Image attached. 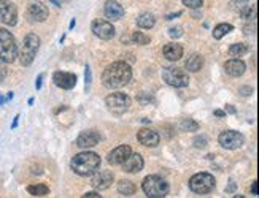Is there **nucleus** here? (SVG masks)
<instances>
[{
  "mask_svg": "<svg viewBox=\"0 0 259 198\" xmlns=\"http://www.w3.org/2000/svg\"><path fill=\"white\" fill-rule=\"evenodd\" d=\"M132 78V68L126 62H113L105 68L102 75V83L107 89H119L124 87Z\"/></svg>",
  "mask_w": 259,
  "mask_h": 198,
  "instance_id": "obj_1",
  "label": "nucleus"
},
{
  "mask_svg": "<svg viewBox=\"0 0 259 198\" xmlns=\"http://www.w3.org/2000/svg\"><path fill=\"white\" fill-rule=\"evenodd\" d=\"M72 170H74L78 176H91L100 166V157L95 152H82L77 154L72 158Z\"/></svg>",
  "mask_w": 259,
  "mask_h": 198,
  "instance_id": "obj_2",
  "label": "nucleus"
},
{
  "mask_svg": "<svg viewBox=\"0 0 259 198\" xmlns=\"http://www.w3.org/2000/svg\"><path fill=\"white\" fill-rule=\"evenodd\" d=\"M18 57V45L10 30L0 29V60L11 63Z\"/></svg>",
  "mask_w": 259,
  "mask_h": 198,
  "instance_id": "obj_3",
  "label": "nucleus"
},
{
  "mask_svg": "<svg viewBox=\"0 0 259 198\" xmlns=\"http://www.w3.org/2000/svg\"><path fill=\"white\" fill-rule=\"evenodd\" d=\"M142 189L150 198H164L169 192V184L166 179L153 174V176H147L143 179Z\"/></svg>",
  "mask_w": 259,
  "mask_h": 198,
  "instance_id": "obj_4",
  "label": "nucleus"
},
{
  "mask_svg": "<svg viewBox=\"0 0 259 198\" xmlns=\"http://www.w3.org/2000/svg\"><path fill=\"white\" fill-rule=\"evenodd\" d=\"M38 48H40V38L35 34H29L22 42V48L19 51V62L22 67H29L32 62H34L35 55L38 52Z\"/></svg>",
  "mask_w": 259,
  "mask_h": 198,
  "instance_id": "obj_5",
  "label": "nucleus"
},
{
  "mask_svg": "<svg viewBox=\"0 0 259 198\" xmlns=\"http://www.w3.org/2000/svg\"><path fill=\"white\" fill-rule=\"evenodd\" d=\"M189 189L196 194H208L215 189V178L210 173H197L189 179Z\"/></svg>",
  "mask_w": 259,
  "mask_h": 198,
  "instance_id": "obj_6",
  "label": "nucleus"
},
{
  "mask_svg": "<svg viewBox=\"0 0 259 198\" xmlns=\"http://www.w3.org/2000/svg\"><path fill=\"white\" fill-rule=\"evenodd\" d=\"M163 79L173 87H186L189 84V76L184 70L176 67H164L163 68Z\"/></svg>",
  "mask_w": 259,
  "mask_h": 198,
  "instance_id": "obj_7",
  "label": "nucleus"
},
{
  "mask_svg": "<svg viewBox=\"0 0 259 198\" xmlns=\"http://www.w3.org/2000/svg\"><path fill=\"white\" fill-rule=\"evenodd\" d=\"M105 103H107L108 109L113 114H123L131 106V99L127 97L123 92H115L110 94L107 99H105Z\"/></svg>",
  "mask_w": 259,
  "mask_h": 198,
  "instance_id": "obj_8",
  "label": "nucleus"
},
{
  "mask_svg": "<svg viewBox=\"0 0 259 198\" xmlns=\"http://www.w3.org/2000/svg\"><path fill=\"white\" fill-rule=\"evenodd\" d=\"M0 21L6 26H16L18 22V8L10 0H0Z\"/></svg>",
  "mask_w": 259,
  "mask_h": 198,
  "instance_id": "obj_9",
  "label": "nucleus"
},
{
  "mask_svg": "<svg viewBox=\"0 0 259 198\" xmlns=\"http://www.w3.org/2000/svg\"><path fill=\"white\" fill-rule=\"evenodd\" d=\"M218 141H220V145L224 148V149H239L242 145H244V135L236 132V130H226L223 132L220 137H218Z\"/></svg>",
  "mask_w": 259,
  "mask_h": 198,
  "instance_id": "obj_10",
  "label": "nucleus"
},
{
  "mask_svg": "<svg viewBox=\"0 0 259 198\" xmlns=\"http://www.w3.org/2000/svg\"><path fill=\"white\" fill-rule=\"evenodd\" d=\"M92 32L95 37H99L102 40H111L115 37V27L111 26V22L108 21H103V19H95L92 21V26H91Z\"/></svg>",
  "mask_w": 259,
  "mask_h": 198,
  "instance_id": "obj_11",
  "label": "nucleus"
},
{
  "mask_svg": "<svg viewBox=\"0 0 259 198\" xmlns=\"http://www.w3.org/2000/svg\"><path fill=\"white\" fill-rule=\"evenodd\" d=\"M100 141V133L97 130H85L78 135L77 138V146L82 149H89L99 145Z\"/></svg>",
  "mask_w": 259,
  "mask_h": 198,
  "instance_id": "obj_12",
  "label": "nucleus"
},
{
  "mask_svg": "<svg viewBox=\"0 0 259 198\" xmlns=\"http://www.w3.org/2000/svg\"><path fill=\"white\" fill-rule=\"evenodd\" d=\"M53 81L54 84L61 87V89H74L77 84V75L74 73H67V71H56L53 75Z\"/></svg>",
  "mask_w": 259,
  "mask_h": 198,
  "instance_id": "obj_13",
  "label": "nucleus"
},
{
  "mask_svg": "<svg viewBox=\"0 0 259 198\" xmlns=\"http://www.w3.org/2000/svg\"><path fill=\"white\" fill-rule=\"evenodd\" d=\"M48 8L42 2H32L27 6V16L35 22H43L48 18Z\"/></svg>",
  "mask_w": 259,
  "mask_h": 198,
  "instance_id": "obj_14",
  "label": "nucleus"
},
{
  "mask_svg": "<svg viewBox=\"0 0 259 198\" xmlns=\"http://www.w3.org/2000/svg\"><path fill=\"white\" fill-rule=\"evenodd\" d=\"M137 140L140 141V145L147 146V148H156L161 141L159 133L155 130H150V129H142L139 133H137Z\"/></svg>",
  "mask_w": 259,
  "mask_h": 198,
  "instance_id": "obj_15",
  "label": "nucleus"
},
{
  "mask_svg": "<svg viewBox=\"0 0 259 198\" xmlns=\"http://www.w3.org/2000/svg\"><path fill=\"white\" fill-rule=\"evenodd\" d=\"M121 165H123V170L126 173H139V171L143 170L145 162H143V157L140 154H132L131 152V155H129Z\"/></svg>",
  "mask_w": 259,
  "mask_h": 198,
  "instance_id": "obj_16",
  "label": "nucleus"
},
{
  "mask_svg": "<svg viewBox=\"0 0 259 198\" xmlns=\"http://www.w3.org/2000/svg\"><path fill=\"white\" fill-rule=\"evenodd\" d=\"M111 182H113V173L110 170H103V171L95 174V176L92 178V181H91V184L97 190H105V189H108L111 186Z\"/></svg>",
  "mask_w": 259,
  "mask_h": 198,
  "instance_id": "obj_17",
  "label": "nucleus"
},
{
  "mask_svg": "<svg viewBox=\"0 0 259 198\" xmlns=\"http://www.w3.org/2000/svg\"><path fill=\"white\" fill-rule=\"evenodd\" d=\"M103 13L110 21H119L124 16V8L116 0H107V3L103 6Z\"/></svg>",
  "mask_w": 259,
  "mask_h": 198,
  "instance_id": "obj_18",
  "label": "nucleus"
},
{
  "mask_svg": "<svg viewBox=\"0 0 259 198\" xmlns=\"http://www.w3.org/2000/svg\"><path fill=\"white\" fill-rule=\"evenodd\" d=\"M131 152H132L131 146H127V145L118 146L116 149H113L111 152L108 154V163H111V165H121L129 155H131Z\"/></svg>",
  "mask_w": 259,
  "mask_h": 198,
  "instance_id": "obj_19",
  "label": "nucleus"
},
{
  "mask_svg": "<svg viewBox=\"0 0 259 198\" xmlns=\"http://www.w3.org/2000/svg\"><path fill=\"white\" fill-rule=\"evenodd\" d=\"M224 70H226V73H228L229 76H234V78H237V76H242L245 73V70H247V67H245V63L242 62L240 59H231V60H228L224 63Z\"/></svg>",
  "mask_w": 259,
  "mask_h": 198,
  "instance_id": "obj_20",
  "label": "nucleus"
},
{
  "mask_svg": "<svg viewBox=\"0 0 259 198\" xmlns=\"http://www.w3.org/2000/svg\"><path fill=\"white\" fill-rule=\"evenodd\" d=\"M163 52H164V57L167 60H172V62L180 60L181 55H183V46L180 43H167L164 46Z\"/></svg>",
  "mask_w": 259,
  "mask_h": 198,
  "instance_id": "obj_21",
  "label": "nucleus"
},
{
  "mask_svg": "<svg viewBox=\"0 0 259 198\" xmlns=\"http://www.w3.org/2000/svg\"><path fill=\"white\" fill-rule=\"evenodd\" d=\"M202 67H204V57L197 52L189 55L188 60H186V68H188V71H199Z\"/></svg>",
  "mask_w": 259,
  "mask_h": 198,
  "instance_id": "obj_22",
  "label": "nucleus"
},
{
  "mask_svg": "<svg viewBox=\"0 0 259 198\" xmlns=\"http://www.w3.org/2000/svg\"><path fill=\"white\" fill-rule=\"evenodd\" d=\"M156 24V18L151 13H142L139 18H137V26L140 29H151L155 27Z\"/></svg>",
  "mask_w": 259,
  "mask_h": 198,
  "instance_id": "obj_23",
  "label": "nucleus"
},
{
  "mask_svg": "<svg viewBox=\"0 0 259 198\" xmlns=\"http://www.w3.org/2000/svg\"><path fill=\"white\" fill-rule=\"evenodd\" d=\"M118 192L126 195V197H131L137 192V187L131 181H119L118 182Z\"/></svg>",
  "mask_w": 259,
  "mask_h": 198,
  "instance_id": "obj_24",
  "label": "nucleus"
},
{
  "mask_svg": "<svg viewBox=\"0 0 259 198\" xmlns=\"http://www.w3.org/2000/svg\"><path fill=\"white\" fill-rule=\"evenodd\" d=\"M250 52V46L245 43H234L229 48V54L234 57H240V55H247Z\"/></svg>",
  "mask_w": 259,
  "mask_h": 198,
  "instance_id": "obj_25",
  "label": "nucleus"
},
{
  "mask_svg": "<svg viewBox=\"0 0 259 198\" xmlns=\"http://www.w3.org/2000/svg\"><path fill=\"white\" fill-rule=\"evenodd\" d=\"M27 192L34 197H45L50 194V189L45 184H34V186H27Z\"/></svg>",
  "mask_w": 259,
  "mask_h": 198,
  "instance_id": "obj_26",
  "label": "nucleus"
},
{
  "mask_svg": "<svg viewBox=\"0 0 259 198\" xmlns=\"http://www.w3.org/2000/svg\"><path fill=\"white\" fill-rule=\"evenodd\" d=\"M232 29H234V27L231 26V24H218V26L213 29V38L221 40L224 35H228Z\"/></svg>",
  "mask_w": 259,
  "mask_h": 198,
  "instance_id": "obj_27",
  "label": "nucleus"
},
{
  "mask_svg": "<svg viewBox=\"0 0 259 198\" xmlns=\"http://www.w3.org/2000/svg\"><path fill=\"white\" fill-rule=\"evenodd\" d=\"M180 129L183 132H197L199 124L194 121V119H183L181 124H180Z\"/></svg>",
  "mask_w": 259,
  "mask_h": 198,
  "instance_id": "obj_28",
  "label": "nucleus"
},
{
  "mask_svg": "<svg viewBox=\"0 0 259 198\" xmlns=\"http://www.w3.org/2000/svg\"><path fill=\"white\" fill-rule=\"evenodd\" d=\"M229 5H231V10L232 11H236V13L240 14L250 5V0H231Z\"/></svg>",
  "mask_w": 259,
  "mask_h": 198,
  "instance_id": "obj_29",
  "label": "nucleus"
},
{
  "mask_svg": "<svg viewBox=\"0 0 259 198\" xmlns=\"http://www.w3.org/2000/svg\"><path fill=\"white\" fill-rule=\"evenodd\" d=\"M132 42L139 43V45H148L151 40H150L148 35L142 34V32H134V34H132Z\"/></svg>",
  "mask_w": 259,
  "mask_h": 198,
  "instance_id": "obj_30",
  "label": "nucleus"
},
{
  "mask_svg": "<svg viewBox=\"0 0 259 198\" xmlns=\"http://www.w3.org/2000/svg\"><path fill=\"white\" fill-rule=\"evenodd\" d=\"M240 16H242V18H244V19H256V5H253V6H247L245 8V10L244 11H242L240 13Z\"/></svg>",
  "mask_w": 259,
  "mask_h": 198,
  "instance_id": "obj_31",
  "label": "nucleus"
},
{
  "mask_svg": "<svg viewBox=\"0 0 259 198\" xmlns=\"http://www.w3.org/2000/svg\"><path fill=\"white\" fill-rule=\"evenodd\" d=\"M183 5L191 8V10H197V8L204 5V0H183Z\"/></svg>",
  "mask_w": 259,
  "mask_h": 198,
  "instance_id": "obj_32",
  "label": "nucleus"
},
{
  "mask_svg": "<svg viewBox=\"0 0 259 198\" xmlns=\"http://www.w3.org/2000/svg\"><path fill=\"white\" fill-rule=\"evenodd\" d=\"M169 35L172 38H180L183 35V30H181V27H172V29H169Z\"/></svg>",
  "mask_w": 259,
  "mask_h": 198,
  "instance_id": "obj_33",
  "label": "nucleus"
},
{
  "mask_svg": "<svg viewBox=\"0 0 259 198\" xmlns=\"http://www.w3.org/2000/svg\"><path fill=\"white\" fill-rule=\"evenodd\" d=\"M244 30H245V35H255L256 34V22L253 21V24H247Z\"/></svg>",
  "mask_w": 259,
  "mask_h": 198,
  "instance_id": "obj_34",
  "label": "nucleus"
},
{
  "mask_svg": "<svg viewBox=\"0 0 259 198\" xmlns=\"http://www.w3.org/2000/svg\"><path fill=\"white\" fill-rule=\"evenodd\" d=\"M194 146L196 148H199V149H202V148H205L207 146V138L205 137H197L196 140H194Z\"/></svg>",
  "mask_w": 259,
  "mask_h": 198,
  "instance_id": "obj_35",
  "label": "nucleus"
},
{
  "mask_svg": "<svg viewBox=\"0 0 259 198\" xmlns=\"http://www.w3.org/2000/svg\"><path fill=\"white\" fill-rule=\"evenodd\" d=\"M85 79H86V91H87V89H89V86H91V68H89V65H86Z\"/></svg>",
  "mask_w": 259,
  "mask_h": 198,
  "instance_id": "obj_36",
  "label": "nucleus"
},
{
  "mask_svg": "<svg viewBox=\"0 0 259 198\" xmlns=\"http://www.w3.org/2000/svg\"><path fill=\"white\" fill-rule=\"evenodd\" d=\"M239 94L245 95V97H247V95H252V94H253V89H252V87H248V86L240 87V89H239Z\"/></svg>",
  "mask_w": 259,
  "mask_h": 198,
  "instance_id": "obj_37",
  "label": "nucleus"
},
{
  "mask_svg": "<svg viewBox=\"0 0 259 198\" xmlns=\"http://www.w3.org/2000/svg\"><path fill=\"white\" fill-rule=\"evenodd\" d=\"M5 76H6V68L2 65V63H0V83H3Z\"/></svg>",
  "mask_w": 259,
  "mask_h": 198,
  "instance_id": "obj_38",
  "label": "nucleus"
},
{
  "mask_svg": "<svg viewBox=\"0 0 259 198\" xmlns=\"http://www.w3.org/2000/svg\"><path fill=\"white\" fill-rule=\"evenodd\" d=\"M234 190H236V182H234V181L231 179V181H229V186L226 187V192L231 194V192H234Z\"/></svg>",
  "mask_w": 259,
  "mask_h": 198,
  "instance_id": "obj_39",
  "label": "nucleus"
},
{
  "mask_svg": "<svg viewBox=\"0 0 259 198\" xmlns=\"http://www.w3.org/2000/svg\"><path fill=\"white\" fill-rule=\"evenodd\" d=\"M83 198H100V195L97 192H89V194H85Z\"/></svg>",
  "mask_w": 259,
  "mask_h": 198,
  "instance_id": "obj_40",
  "label": "nucleus"
},
{
  "mask_svg": "<svg viewBox=\"0 0 259 198\" xmlns=\"http://www.w3.org/2000/svg\"><path fill=\"white\" fill-rule=\"evenodd\" d=\"M213 114L218 116V117H226V113H224V111H221V109H215Z\"/></svg>",
  "mask_w": 259,
  "mask_h": 198,
  "instance_id": "obj_41",
  "label": "nucleus"
},
{
  "mask_svg": "<svg viewBox=\"0 0 259 198\" xmlns=\"http://www.w3.org/2000/svg\"><path fill=\"white\" fill-rule=\"evenodd\" d=\"M42 81H43V75H38V78H37V84H35L37 89H40V87H42Z\"/></svg>",
  "mask_w": 259,
  "mask_h": 198,
  "instance_id": "obj_42",
  "label": "nucleus"
},
{
  "mask_svg": "<svg viewBox=\"0 0 259 198\" xmlns=\"http://www.w3.org/2000/svg\"><path fill=\"white\" fill-rule=\"evenodd\" d=\"M252 192H253V195H258V181H253V184H252Z\"/></svg>",
  "mask_w": 259,
  "mask_h": 198,
  "instance_id": "obj_43",
  "label": "nucleus"
},
{
  "mask_svg": "<svg viewBox=\"0 0 259 198\" xmlns=\"http://www.w3.org/2000/svg\"><path fill=\"white\" fill-rule=\"evenodd\" d=\"M226 109H228V113H231V114H236V108H234L232 105H226Z\"/></svg>",
  "mask_w": 259,
  "mask_h": 198,
  "instance_id": "obj_44",
  "label": "nucleus"
},
{
  "mask_svg": "<svg viewBox=\"0 0 259 198\" xmlns=\"http://www.w3.org/2000/svg\"><path fill=\"white\" fill-rule=\"evenodd\" d=\"M180 14H181V11H178V13H175V14H169V16H167V19H173L175 16H180Z\"/></svg>",
  "mask_w": 259,
  "mask_h": 198,
  "instance_id": "obj_45",
  "label": "nucleus"
},
{
  "mask_svg": "<svg viewBox=\"0 0 259 198\" xmlns=\"http://www.w3.org/2000/svg\"><path fill=\"white\" fill-rule=\"evenodd\" d=\"M18 119H19V116H16V117H14V122H13V125H11V127H13V129H14V127H16V125H18Z\"/></svg>",
  "mask_w": 259,
  "mask_h": 198,
  "instance_id": "obj_46",
  "label": "nucleus"
},
{
  "mask_svg": "<svg viewBox=\"0 0 259 198\" xmlns=\"http://www.w3.org/2000/svg\"><path fill=\"white\" fill-rule=\"evenodd\" d=\"M5 100H6V99H3V97H2V94H0V106L3 105V103H5Z\"/></svg>",
  "mask_w": 259,
  "mask_h": 198,
  "instance_id": "obj_47",
  "label": "nucleus"
},
{
  "mask_svg": "<svg viewBox=\"0 0 259 198\" xmlns=\"http://www.w3.org/2000/svg\"><path fill=\"white\" fill-rule=\"evenodd\" d=\"M58 2H59V3H62V2H67V0H58Z\"/></svg>",
  "mask_w": 259,
  "mask_h": 198,
  "instance_id": "obj_48",
  "label": "nucleus"
}]
</instances>
